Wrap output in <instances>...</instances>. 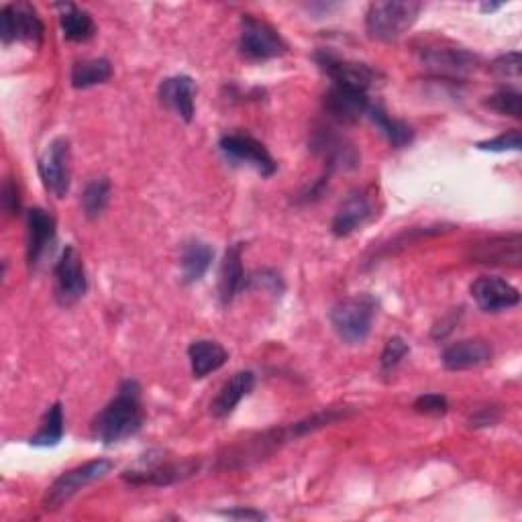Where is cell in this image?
I'll return each instance as SVG.
<instances>
[{"label": "cell", "mask_w": 522, "mask_h": 522, "mask_svg": "<svg viewBox=\"0 0 522 522\" xmlns=\"http://www.w3.org/2000/svg\"><path fill=\"white\" fill-rule=\"evenodd\" d=\"M253 386H255V374L249 370L231 376L211 404L213 416H217V419H225V416H229L237 408V404L253 390Z\"/></svg>", "instance_id": "cell-23"}, {"label": "cell", "mask_w": 522, "mask_h": 522, "mask_svg": "<svg viewBox=\"0 0 522 522\" xmlns=\"http://www.w3.org/2000/svg\"><path fill=\"white\" fill-rule=\"evenodd\" d=\"M221 516L225 518H233V520H266L268 516L259 510L253 508H233V510H223Z\"/></svg>", "instance_id": "cell-37"}, {"label": "cell", "mask_w": 522, "mask_h": 522, "mask_svg": "<svg viewBox=\"0 0 522 522\" xmlns=\"http://www.w3.org/2000/svg\"><path fill=\"white\" fill-rule=\"evenodd\" d=\"M141 427V388L135 380H125L119 386L117 396L96 414L92 423V435L102 445H115L137 435Z\"/></svg>", "instance_id": "cell-1"}, {"label": "cell", "mask_w": 522, "mask_h": 522, "mask_svg": "<svg viewBox=\"0 0 522 522\" xmlns=\"http://www.w3.org/2000/svg\"><path fill=\"white\" fill-rule=\"evenodd\" d=\"M376 312H378L376 300L368 294H361L337 302L329 312V319L333 331L343 343L361 345L372 333Z\"/></svg>", "instance_id": "cell-2"}, {"label": "cell", "mask_w": 522, "mask_h": 522, "mask_svg": "<svg viewBox=\"0 0 522 522\" xmlns=\"http://www.w3.org/2000/svg\"><path fill=\"white\" fill-rule=\"evenodd\" d=\"M56 300L60 306H74L88 290V280L84 272V261L74 245H68L58 259L56 270Z\"/></svg>", "instance_id": "cell-11"}, {"label": "cell", "mask_w": 522, "mask_h": 522, "mask_svg": "<svg viewBox=\"0 0 522 522\" xmlns=\"http://www.w3.org/2000/svg\"><path fill=\"white\" fill-rule=\"evenodd\" d=\"M423 11L421 3L414 0H382L372 3L365 15V29L372 39L396 41L419 19Z\"/></svg>", "instance_id": "cell-3"}, {"label": "cell", "mask_w": 522, "mask_h": 522, "mask_svg": "<svg viewBox=\"0 0 522 522\" xmlns=\"http://www.w3.org/2000/svg\"><path fill=\"white\" fill-rule=\"evenodd\" d=\"M408 355V343L402 337H392L388 339L384 351H382V368L392 370L396 365Z\"/></svg>", "instance_id": "cell-33"}, {"label": "cell", "mask_w": 522, "mask_h": 522, "mask_svg": "<svg viewBox=\"0 0 522 522\" xmlns=\"http://www.w3.org/2000/svg\"><path fill=\"white\" fill-rule=\"evenodd\" d=\"M498 419L500 414L496 408H482L469 419V423H472V427H492L494 423H498Z\"/></svg>", "instance_id": "cell-36"}, {"label": "cell", "mask_w": 522, "mask_h": 522, "mask_svg": "<svg viewBox=\"0 0 522 522\" xmlns=\"http://www.w3.org/2000/svg\"><path fill=\"white\" fill-rule=\"evenodd\" d=\"M239 54L251 62H266L288 54V43L270 23L245 15L241 19Z\"/></svg>", "instance_id": "cell-6"}, {"label": "cell", "mask_w": 522, "mask_h": 522, "mask_svg": "<svg viewBox=\"0 0 522 522\" xmlns=\"http://www.w3.org/2000/svg\"><path fill=\"white\" fill-rule=\"evenodd\" d=\"M3 208L9 215L19 213V190L11 180H7L3 186Z\"/></svg>", "instance_id": "cell-35"}, {"label": "cell", "mask_w": 522, "mask_h": 522, "mask_svg": "<svg viewBox=\"0 0 522 522\" xmlns=\"http://www.w3.org/2000/svg\"><path fill=\"white\" fill-rule=\"evenodd\" d=\"M60 9H62L60 25H62V33L68 41L86 43L94 37L96 25H94V19L90 17V13H86L84 9H80L76 5H60Z\"/></svg>", "instance_id": "cell-25"}, {"label": "cell", "mask_w": 522, "mask_h": 522, "mask_svg": "<svg viewBox=\"0 0 522 522\" xmlns=\"http://www.w3.org/2000/svg\"><path fill=\"white\" fill-rule=\"evenodd\" d=\"M315 62L333 80V84H339V86H349V88L368 92L380 80V72L374 70L372 66L353 62L347 58H339L327 49L319 51V54L315 56Z\"/></svg>", "instance_id": "cell-9"}, {"label": "cell", "mask_w": 522, "mask_h": 522, "mask_svg": "<svg viewBox=\"0 0 522 522\" xmlns=\"http://www.w3.org/2000/svg\"><path fill=\"white\" fill-rule=\"evenodd\" d=\"M111 200V182L107 178H94L82 192V213L88 219H98Z\"/></svg>", "instance_id": "cell-29"}, {"label": "cell", "mask_w": 522, "mask_h": 522, "mask_svg": "<svg viewBox=\"0 0 522 522\" xmlns=\"http://www.w3.org/2000/svg\"><path fill=\"white\" fill-rule=\"evenodd\" d=\"M368 92L333 84L325 94V111L337 123H355L361 115H368Z\"/></svg>", "instance_id": "cell-14"}, {"label": "cell", "mask_w": 522, "mask_h": 522, "mask_svg": "<svg viewBox=\"0 0 522 522\" xmlns=\"http://www.w3.org/2000/svg\"><path fill=\"white\" fill-rule=\"evenodd\" d=\"M372 217V204L370 198L363 192H353L345 198V202L339 206V211L333 219V233L337 237H349L353 235L359 227L370 221Z\"/></svg>", "instance_id": "cell-20"}, {"label": "cell", "mask_w": 522, "mask_h": 522, "mask_svg": "<svg viewBox=\"0 0 522 522\" xmlns=\"http://www.w3.org/2000/svg\"><path fill=\"white\" fill-rule=\"evenodd\" d=\"M496 9H500V5H484V7H482L484 13H488V11H496Z\"/></svg>", "instance_id": "cell-38"}, {"label": "cell", "mask_w": 522, "mask_h": 522, "mask_svg": "<svg viewBox=\"0 0 522 522\" xmlns=\"http://www.w3.org/2000/svg\"><path fill=\"white\" fill-rule=\"evenodd\" d=\"M472 259L476 264L484 266H506L520 268L522 266V235L510 233L502 237H492L474 245Z\"/></svg>", "instance_id": "cell-15"}, {"label": "cell", "mask_w": 522, "mask_h": 522, "mask_svg": "<svg viewBox=\"0 0 522 522\" xmlns=\"http://www.w3.org/2000/svg\"><path fill=\"white\" fill-rule=\"evenodd\" d=\"M368 117H370L372 123L378 127V131L388 139V143H390L392 147H396V149L408 145V143L412 141V137H414L412 129H410L404 121L392 119V117L384 111V107H380V104H370Z\"/></svg>", "instance_id": "cell-26"}, {"label": "cell", "mask_w": 522, "mask_h": 522, "mask_svg": "<svg viewBox=\"0 0 522 522\" xmlns=\"http://www.w3.org/2000/svg\"><path fill=\"white\" fill-rule=\"evenodd\" d=\"M478 147L484 151H520V131L510 129L494 139L478 143Z\"/></svg>", "instance_id": "cell-34"}, {"label": "cell", "mask_w": 522, "mask_h": 522, "mask_svg": "<svg viewBox=\"0 0 522 522\" xmlns=\"http://www.w3.org/2000/svg\"><path fill=\"white\" fill-rule=\"evenodd\" d=\"M416 412L421 414H431V416H443L449 408V402L443 394H423L414 400V406H412Z\"/></svg>", "instance_id": "cell-32"}, {"label": "cell", "mask_w": 522, "mask_h": 522, "mask_svg": "<svg viewBox=\"0 0 522 522\" xmlns=\"http://www.w3.org/2000/svg\"><path fill=\"white\" fill-rule=\"evenodd\" d=\"M243 245L235 243L227 249L219 274V298L227 306L245 286V270H243Z\"/></svg>", "instance_id": "cell-22"}, {"label": "cell", "mask_w": 522, "mask_h": 522, "mask_svg": "<svg viewBox=\"0 0 522 522\" xmlns=\"http://www.w3.org/2000/svg\"><path fill=\"white\" fill-rule=\"evenodd\" d=\"M312 151L323 158L327 176L335 170H355L359 166V153L353 143L333 131H317L310 141Z\"/></svg>", "instance_id": "cell-13"}, {"label": "cell", "mask_w": 522, "mask_h": 522, "mask_svg": "<svg viewBox=\"0 0 522 522\" xmlns=\"http://www.w3.org/2000/svg\"><path fill=\"white\" fill-rule=\"evenodd\" d=\"M56 241V219L43 208H31L27 213V259L35 268L47 247Z\"/></svg>", "instance_id": "cell-19"}, {"label": "cell", "mask_w": 522, "mask_h": 522, "mask_svg": "<svg viewBox=\"0 0 522 522\" xmlns=\"http://www.w3.org/2000/svg\"><path fill=\"white\" fill-rule=\"evenodd\" d=\"M188 359H190L192 376L200 380V378H206L208 374L221 370L229 359V353L217 341L200 339L188 347Z\"/></svg>", "instance_id": "cell-21"}, {"label": "cell", "mask_w": 522, "mask_h": 522, "mask_svg": "<svg viewBox=\"0 0 522 522\" xmlns=\"http://www.w3.org/2000/svg\"><path fill=\"white\" fill-rule=\"evenodd\" d=\"M0 37L5 45L23 41L39 47L43 41V23L29 5H7L0 11Z\"/></svg>", "instance_id": "cell-12"}, {"label": "cell", "mask_w": 522, "mask_h": 522, "mask_svg": "<svg viewBox=\"0 0 522 522\" xmlns=\"http://www.w3.org/2000/svg\"><path fill=\"white\" fill-rule=\"evenodd\" d=\"M486 107L502 117L520 119L522 117V96L518 90L504 88V90H498L496 94L488 96Z\"/></svg>", "instance_id": "cell-30"}, {"label": "cell", "mask_w": 522, "mask_h": 522, "mask_svg": "<svg viewBox=\"0 0 522 522\" xmlns=\"http://www.w3.org/2000/svg\"><path fill=\"white\" fill-rule=\"evenodd\" d=\"M421 64L435 76L459 80L480 68V58L459 47H427L421 54Z\"/></svg>", "instance_id": "cell-10"}, {"label": "cell", "mask_w": 522, "mask_h": 522, "mask_svg": "<svg viewBox=\"0 0 522 522\" xmlns=\"http://www.w3.org/2000/svg\"><path fill=\"white\" fill-rule=\"evenodd\" d=\"M219 147L229 162L249 166L264 178L274 176L278 170V164L268 147L251 135L229 133L219 141Z\"/></svg>", "instance_id": "cell-7"}, {"label": "cell", "mask_w": 522, "mask_h": 522, "mask_svg": "<svg viewBox=\"0 0 522 522\" xmlns=\"http://www.w3.org/2000/svg\"><path fill=\"white\" fill-rule=\"evenodd\" d=\"M492 345L484 339H463L443 351V365L449 372L474 370L492 359Z\"/></svg>", "instance_id": "cell-18"}, {"label": "cell", "mask_w": 522, "mask_h": 522, "mask_svg": "<svg viewBox=\"0 0 522 522\" xmlns=\"http://www.w3.org/2000/svg\"><path fill=\"white\" fill-rule=\"evenodd\" d=\"M213 257L215 251L211 245H206L202 241H188L182 247V257H180V264H182V282L184 284H194L198 280H202V276L208 272L213 264Z\"/></svg>", "instance_id": "cell-24"}, {"label": "cell", "mask_w": 522, "mask_h": 522, "mask_svg": "<svg viewBox=\"0 0 522 522\" xmlns=\"http://www.w3.org/2000/svg\"><path fill=\"white\" fill-rule=\"evenodd\" d=\"M113 76V66L109 60L104 58H96V60H82L76 62L72 68V86L76 90H84V88H92L98 84H104L107 80H111Z\"/></svg>", "instance_id": "cell-27"}, {"label": "cell", "mask_w": 522, "mask_h": 522, "mask_svg": "<svg viewBox=\"0 0 522 522\" xmlns=\"http://www.w3.org/2000/svg\"><path fill=\"white\" fill-rule=\"evenodd\" d=\"M198 472L196 461H170L164 453H147L123 474L133 486H172Z\"/></svg>", "instance_id": "cell-5"}, {"label": "cell", "mask_w": 522, "mask_h": 522, "mask_svg": "<svg viewBox=\"0 0 522 522\" xmlns=\"http://www.w3.org/2000/svg\"><path fill=\"white\" fill-rule=\"evenodd\" d=\"M113 469H115V461L104 459V457L86 461V463L70 469V472L62 474L54 484L47 488V492L43 496V510H47V512L60 510L80 490L102 480L104 476H109Z\"/></svg>", "instance_id": "cell-4"}, {"label": "cell", "mask_w": 522, "mask_h": 522, "mask_svg": "<svg viewBox=\"0 0 522 522\" xmlns=\"http://www.w3.org/2000/svg\"><path fill=\"white\" fill-rule=\"evenodd\" d=\"M160 102L166 109L176 113L182 121L190 123L194 119V98H196V82L190 76H172L160 84L158 90Z\"/></svg>", "instance_id": "cell-17"}, {"label": "cell", "mask_w": 522, "mask_h": 522, "mask_svg": "<svg viewBox=\"0 0 522 522\" xmlns=\"http://www.w3.org/2000/svg\"><path fill=\"white\" fill-rule=\"evenodd\" d=\"M70 162L72 151L70 141L66 137H58L51 141L39 158V178L45 190L54 194L56 198H64L70 192Z\"/></svg>", "instance_id": "cell-8"}, {"label": "cell", "mask_w": 522, "mask_h": 522, "mask_svg": "<svg viewBox=\"0 0 522 522\" xmlns=\"http://www.w3.org/2000/svg\"><path fill=\"white\" fill-rule=\"evenodd\" d=\"M472 296L484 312L508 310L520 302V292L512 284L496 276L478 278L472 284Z\"/></svg>", "instance_id": "cell-16"}, {"label": "cell", "mask_w": 522, "mask_h": 522, "mask_svg": "<svg viewBox=\"0 0 522 522\" xmlns=\"http://www.w3.org/2000/svg\"><path fill=\"white\" fill-rule=\"evenodd\" d=\"M62 437H64V408L60 402H56L45 412L39 431L31 437V445L56 447L62 441Z\"/></svg>", "instance_id": "cell-28"}, {"label": "cell", "mask_w": 522, "mask_h": 522, "mask_svg": "<svg viewBox=\"0 0 522 522\" xmlns=\"http://www.w3.org/2000/svg\"><path fill=\"white\" fill-rule=\"evenodd\" d=\"M490 68L498 78L518 82L520 72H522V58L518 51H512V54H506V56H500L498 60H494Z\"/></svg>", "instance_id": "cell-31"}]
</instances>
